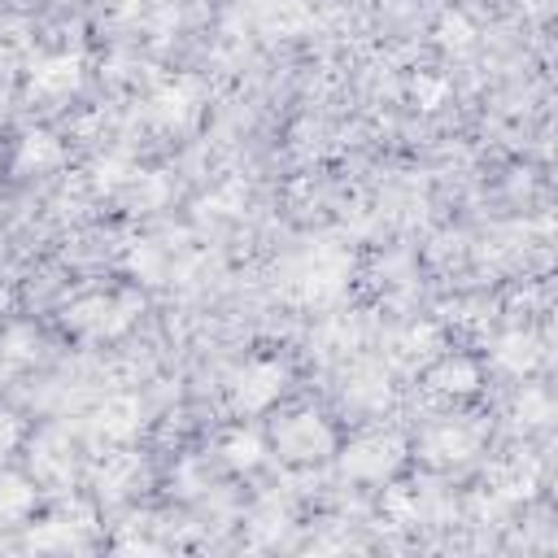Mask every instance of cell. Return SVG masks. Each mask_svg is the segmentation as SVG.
Masks as SVG:
<instances>
[{
  "label": "cell",
  "instance_id": "2e32d148",
  "mask_svg": "<svg viewBox=\"0 0 558 558\" xmlns=\"http://www.w3.org/2000/svg\"><path fill=\"white\" fill-rule=\"evenodd\" d=\"M31 471L44 484H70V475H74V445H70V436L57 432V427H48L44 436H35V445H31Z\"/></svg>",
  "mask_w": 558,
  "mask_h": 558
},
{
  "label": "cell",
  "instance_id": "484cf974",
  "mask_svg": "<svg viewBox=\"0 0 558 558\" xmlns=\"http://www.w3.org/2000/svg\"><path fill=\"white\" fill-rule=\"evenodd\" d=\"M118 196H126V205H131L135 214H153V209H161V205L170 201V183H166L161 170H140Z\"/></svg>",
  "mask_w": 558,
  "mask_h": 558
},
{
  "label": "cell",
  "instance_id": "ffe728a7",
  "mask_svg": "<svg viewBox=\"0 0 558 558\" xmlns=\"http://www.w3.org/2000/svg\"><path fill=\"white\" fill-rule=\"evenodd\" d=\"M244 201H248V187L240 179H222L214 192H205L196 201V222H209V227L214 222H231V218H240Z\"/></svg>",
  "mask_w": 558,
  "mask_h": 558
},
{
  "label": "cell",
  "instance_id": "3957f363",
  "mask_svg": "<svg viewBox=\"0 0 558 558\" xmlns=\"http://www.w3.org/2000/svg\"><path fill=\"white\" fill-rule=\"evenodd\" d=\"M275 449H279L283 462H296V466L323 462L327 453H336V432H331V423L323 414L296 410V414L275 423Z\"/></svg>",
  "mask_w": 558,
  "mask_h": 558
},
{
  "label": "cell",
  "instance_id": "1f68e13d",
  "mask_svg": "<svg viewBox=\"0 0 558 558\" xmlns=\"http://www.w3.org/2000/svg\"><path fill=\"white\" fill-rule=\"evenodd\" d=\"M22 445V423L13 414H0V462Z\"/></svg>",
  "mask_w": 558,
  "mask_h": 558
},
{
  "label": "cell",
  "instance_id": "d6986e66",
  "mask_svg": "<svg viewBox=\"0 0 558 558\" xmlns=\"http://www.w3.org/2000/svg\"><path fill=\"white\" fill-rule=\"evenodd\" d=\"M253 17L266 35H301L314 22V9L310 0H257Z\"/></svg>",
  "mask_w": 558,
  "mask_h": 558
},
{
  "label": "cell",
  "instance_id": "4dcf8cb0",
  "mask_svg": "<svg viewBox=\"0 0 558 558\" xmlns=\"http://www.w3.org/2000/svg\"><path fill=\"white\" fill-rule=\"evenodd\" d=\"M436 39H440V48L462 52V48H471L475 26H471V17H466V13H445V17L436 22Z\"/></svg>",
  "mask_w": 558,
  "mask_h": 558
},
{
  "label": "cell",
  "instance_id": "5b68a950",
  "mask_svg": "<svg viewBox=\"0 0 558 558\" xmlns=\"http://www.w3.org/2000/svg\"><path fill=\"white\" fill-rule=\"evenodd\" d=\"M401 458H405V440L397 432H366L340 453V471H344V480L384 484L401 466Z\"/></svg>",
  "mask_w": 558,
  "mask_h": 558
},
{
  "label": "cell",
  "instance_id": "4316f807",
  "mask_svg": "<svg viewBox=\"0 0 558 558\" xmlns=\"http://www.w3.org/2000/svg\"><path fill=\"white\" fill-rule=\"evenodd\" d=\"M39 357V336L22 323H13L4 336H0V375L4 371H17V366H31Z\"/></svg>",
  "mask_w": 558,
  "mask_h": 558
},
{
  "label": "cell",
  "instance_id": "4fadbf2b",
  "mask_svg": "<svg viewBox=\"0 0 558 558\" xmlns=\"http://www.w3.org/2000/svg\"><path fill=\"white\" fill-rule=\"evenodd\" d=\"M344 401L353 410L379 414L392 401V375H388V366L384 362H353L349 375H344Z\"/></svg>",
  "mask_w": 558,
  "mask_h": 558
},
{
  "label": "cell",
  "instance_id": "d4e9b609",
  "mask_svg": "<svg viewBox=\"0 0 558 558\" xmlns=\"http://www.w3.org/2000/svg\"><path fill=\"white\" fill-rule=\"evenodd\" d=\"M126 266H131V275L144 279V283H166V279H170V253H166L161 240H135V244L126 248Z\"/></svg>",
  "mask_w": 558,
  "mask_h": 558
},
{
  "label": "cell",
  "instance_id": "9a60e30c",
  "mask_svg": "<svg viewBox=\"0 0 558 558\" xmlns=\"http://www.w3.org/2000/svg\"><path fill=\"white\" fill-rule=\"evenodd\" d=\"M440 353V327L436 323H410L388 340V362L397 371H423Z\"/></svg>",
  "mask_w": 558,
  "mask_h": 558
},
{
  "label": "cell",
  "instance_id": "603a6c76",
  "mask_svg": "<svg viewBox=\"0 0 558 558\" xmlns=\"http://www.w3.org/2000/svg\"><path fill=\"white\" fill-rule=\"evenodd\" d=\"M135 174H140V170H135V161H131L126 153H105V157H96V166H92V174H87V187H92L96 196H118Z\"/></svg>",
  "mask_w": 558,
  "mask_h": 558
},
{
  "label": "cell",
  "instance_id": "83f0119b",
  "mask_svg": "<svg viewBox=\"0 0 558 558\" xmlns=\"http://www.w3.org/2000/svg\"><path fill=\"white\" fill-rule=\"evenodd\" d=\"M549 418H554V397L541 384H523V392L514 397V423L532 432V427H545Z\"/></svg>",
  "mask_w": 558,
  "mask_h": 558
},
{
  "label": "cell",
  "instance_id": "30bf717a",
  "mask_svg": "<svg viewBox=\"0 0 558 558\" xmlns=\"http://www.w3.org/2000/svg\"><path fill=\"white\" fill-rule=\"evenodd\" d=\"M144 427V401L135 392H109L92 410V436L105 445H126Z\"/></svg>",
  "mask_w": 558,
  "mask_h": 558
},
{
  "label": "cell",
  "instance_id": "7c38bea8",
  "mask_svg": "<svg viewBox=\"0 0 558 558\" xmlns=\"http://www.w3.org/2000/svg\"><path fill=\"white\" fill-rule=\"evenodd\" d=\"M140 480H144V462H140V453H131V449H113V453H105V458L92 466V488H96L100 501H122V497H131V493L140 488Z\"/></svg>",
  "mask_w": 558,
  "mask_h": 558
},
{
  "label": "cell",
  "instance_id": "52a82bcc",
  "mask_svg": "<svg viewBox=\"0 0 558 558\" xmlns=\"http://www.w3.org/2000/svg\"><path fill=\"white\" fill-rule=\"evenodd\" d=\"M196 113H201V83L192 74L157 83L144 100V118L153 131H187L196 122Z\"/></svg>",
  "mask_w": 558,
  "mask_h": 558
},
{
  "label": "cell",
  "instance_id": "5bb4252c",
  "mask_svg": "<svg viewBox=\"0 0 558 558\" xmlns=\"http://www.w3.org/2000/svg\"><path fill=\"white\" fill-rule=\"evenodd\" d=\"M423 384L436 392V397H466L480 388V366L466 357V353H436L427 366H423Z\"/></svg>",
  "mask_w": 558,
  "mask_h": 558
},
{
  "label": "cell",
  "instance_id": "7a4b0ae2",
  "mask_svg": "<svg viewBox=\"0 0 558 558\" xmlns=\"http://www.w3.org/2000/svg\"><path fill=\"white\" fill-rule=\"evenodd\" d=\"M140 310L144 301L135 292H87L65 305V327L83 340H118Z\"/></svg>",
  "mask_w": 558,
  "mask_h": 558
},
{
  "label": "cell",
  "instance_id": "44dd1931",
  "mask_svg": "<svg viewBox=\"0 0 558 558\" xmlns=\"http://www.w3.org/2000/svg\"><path fill=\"white\" fill-rule=\"evenodd\" d=\"M288 527H292V514H288V506H279V501H262V506L248 514V523H244L248 545H257V549H275V545L288 536Z\"/></svg>",
  "mask_w": 558,
  "mask_h": 558
},
{
  "label": "cell",
  "instance_id": "8992f818",
  "mask_svg": "<svg viewBox=\"0 0 558 558\" xmlns=\"http://www.w3.org/2000/svg\"><path fill=\"white\" fill-rule=\"evenodd\" d=\"M96 532V510L87 501H61L39 527H31L26 549H48V554H65V549H87Z\"/></svg>",
  "mask_w": 558,
  "mask_h": 558
},
{
  "label": "cell",
  "instance_id": "f1b7e54d",
  "mask_svg": "<svg viewBox=\"0 0 558 558\" xmlns=\"http://www.w3.org/2000/svg\"><path fill=\"white\" fill-rule=\"evenodd\" d=\"M379 514L392 523V527H414L418 523V497L410 493V488H388L384 493V501H379Z\"/></svg>",
  "mask_w": 558,
  "mask_h": 558
},
{
  "label": "cell",
  "instance_id": "f546056e",
  "mask_svg": "<svg viewBox=\"0 0 558 558\" xmlns=\"http://www.w3.org/2000/svg\"><path fill=\"white\" fill-rule=\"evenodd\" d=\"M445 96H449V78H445V74H436V70H418V74L410 78V100H414L418 109H440Z\"/></svg>",
  "mask_w": 558,
  "mask_h": 558
},
{
  "label": "cell",
  "instance_id": "9c48e42d",
  "mask_svg": "<svg viewBox=\"0 0 558 558\" xmlns=\"http://www.w3.org/2000/svg\"><path fill=\"white\" fill-rule=\"evenodd\" d=\"M83 87V57L78 52H44L31 61V74H26V92L31 100H70L74 92Z\"/></svg>",
  "mask_w": 558,
  "mask_h": 558
},
{
  "label": "cell",
  "instance_id": "ac0fdd59",
  "mask_svg": "<svg viewBox=\"0 0 558 558\" xmlns=\"http://www.w3.org/2000/svg\"><path fill=\"white\" fill-rule=\"evenodd\" d=\"M65 161V148L52 131H22L17 148H13V170L17 174H48Z\"/></svg>",
  "mask_w": 558,
  "mask_h": 558
},
{
  "label": "cell",
  "instance_id": "6da1fadb",
  "mask_svg": "<svg viewBox=\"0 0 558 558\" xmlns=\"http://www.w3.org/2000/svg\"><path fill=\"white\" fill-rule=\"evenodd\" d=\"M349 270H353L349 248L336 244V240H318V244L301 248V253L288 262L283 292H288V301H296V305H331V301H340V292L349 288Z\"/></svg>",
  "mask_w": 558,
  "mask_h": 558
},
{
  "label": "cell",
  "instance_id": "cb8c5ba5",
  "mask_svg": "<svg viewBox=\"0 0 558 558\" xmlns=\"http://www.w3.org/2000/svg\"><path fill=\"white\" fill-rule=\"evenodd\" d=\"M218 449H222V462H227L231 471H253V466H262V458H266V440H262V432H253V427H231Z\"/></svg>",
  "mask_w": 558,
  "mask_h": 558
},
{
  "label": "cell",
  "instance_id": "7402d4cb",
  "mask_svg": "<svg viewBox=\"0 0 558 558\" xmlns=\"http://www.w3.org/2000/svg\"><path fill=\"white\" fill-rule=\"evenodd\" d=\"M31 510H35V484L17 471H0V527L31 519Z\"/></svg>",
  "mask_w": 558,
  "mask_h": 558
},
{
  "label": "cell",
  "instance_id": "e0dca14e",
  "mask_svg": "<svg viewBox=\"0 0 558 558\" xmlns=\"http://www.w3.org/2000/svg\"><path fill=\"white\" fill-rule=\"evenodd\" d=\"M541 357H545L541 336L527 331V327H514V331L497 336V344H493V362H497L506 375H519V379L532 375V371L541 366Z\"/></svg>",
  "mask_w": 558,
  "mask_h": 558
},
{
  "label": "cell",
  "instance_id": "277c9868",
  "mask_svg": "<svg viewBox=\"0 0 558 558\" xmlns=\"http://www.w3.org/2000/svg\"><path fill=\"white\" fill-rule=\"evenodd\" d=\"M283 384H288L283 362H275V357H248V362H240L231 371L227 397H231V405L240 414H262V410H270L279 401Z\"/></svg>",
  "mask_w": 558,
  "mask_h": 558
},
{
  "label": "cell",
  "instance_id": "ba28073f",
  "mask_svg": "<svg viewBox=\"0 0 558 558\" xmlns=\"http://www.w3.org/2000/svg\"><path fill=\"white\" fill-rule=\"evenodd\" d=\"M480 445H484V427L475 418H440V423H432L423 432L418 453L432 466H458V462L475 458Z\"/></svg>",
  "mask_w": 558,
  "mask_h": 558
},
{
  "label": "cell",
  "instance_id": "8fae6325",
  "mask_svg": "<svg viewBox=\"0 0 558 558\" xmlns=\"http://www.w3.org/2000/svg\"><path fill=\"white\" fill-rule=\"evenodd\" d=\"M536 484H541V462L532 453H510L488 471L484 493L501 506H514V501H527L536 493Z\"/></svg>",
  "mask_w": 558,
  "mask_h": 558
}]
</instances>
